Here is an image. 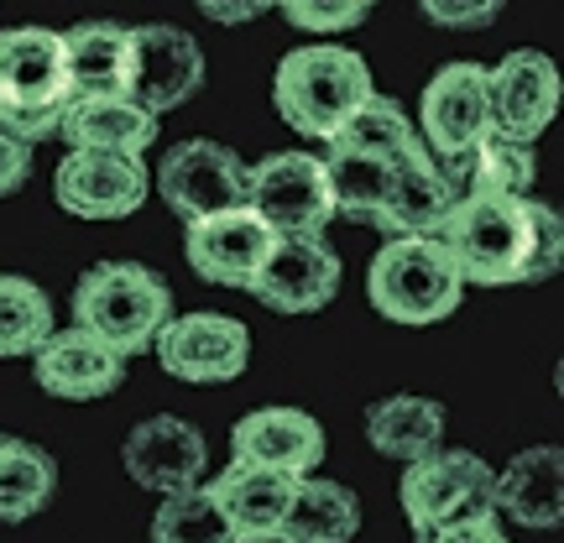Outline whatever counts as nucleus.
I'll return each instance as SVG.
<instances>
[{
    "instance_id": "nucleus-35",
    "label": "nucleus",
    "mask_w": 564,
    "mask_h": 543,
    "mask_svg": "<svg viewBox=\"0 0 564 543\" xmlns=\"http://www.w3.org/2000/svg\"><path fill=\"white\" fill-rule=\"evenodd\" d=\"M209 21H220V26H246V21L267 17L278 0H194Z\"/></svg>"
},
{
    "instance_id": "nucleus-5",
    "label": "nucleus",
    "mask_w": 564,
    "mask_h": 543,
    "mask_svg": "<svg viewBox=\"0 0 564 543\" xmlns=\"http://www.w3.org/2000/svg\"><path fill=\"white\" fill-rule=\"evenodd\" d=\"M173 319V287L141 262H95L74 282V324L116 345L121 356L152 350Z\"/></svg>"
},
{
    "instance_id": "nucleus-11",
    "label": "nucleus",
    "mask_w": 564,
    "mask_h": 543,
    "mask_svg": "<svg viewBox=\"0 0 564 543\" xmlns=\"http://www.w3.org/2000/svg\"><path fill=\"white\" fill-rule=\"evenodd\" d=\"M419 141L434 162L444 158H470L486 137V68L481 63H444L440 74L429 79L419 100Z\"/></svg>"
},
{
    "instance_id": "nucleus-34",
    "label": "nucleus",
    "mask_w": 564,
    "mask_h": 543,
    "mask_svg": "<svg viewBox=\"0 0 564 543\" xmlns=\"http://www.w3.org/2000/svg\"><path fill=\"white\" fill-rule=\"evenodd\" d=\"M26 178H32V146L0 131V199L21 194V188H26Z\"/></svg>"
},
{
    "instance_id": "nucleus-31",
    "label": "nucleus",
    "mask_w": 564,
    "mask_h": 543,
    "mask_svg": "<svg viewBox=\"0 0 564 543\" xmlns=\"http://www.w3.org/2000/svg\"><path fill=\"white\" fill-rule=\"evenodd\" d=\"M539 183V158L528 141L486 137L476 152V194H507V199H533Z\"/></svg>"
},
{
    "instance_id": "nucleus-20",
    "label": "nucleus",
    "mask_w": 564,
    "mask_h": 543,
    "mask_svg": "<svg viewBox=\"0 0 564 543\" xmlns=\"http://www.w3.org/2000/svg\"><path fill=\"white\" fill-rule=\"evenodd\" d=\"M455 209V194L444 188L440 167L429 162L423 141L398 162L392 173V188L382 199V215L371 220V230H382V241H403V236H440L444 220Z\"/></svg>"
},
{
    "instance_id": "nucleus-2",
    "label": "nucleus",
    "mask_w": 564,
    "mask_h": 543,
    "mask_svg": "<svg viewBox=\"0 0 564 543\" xmlns=\"http://www.w3.org/2000/svg\"><path fill=\"white\" fill-rule=\"evenodd\" d=\"M371 95H377V84H371L366 58L350 53V47H329V42L282 53L278 74H272V105H278V116L299 137H314V141L335 137Z\"/></svg>"
},
{
    "instance_id": "nucleus-37",
    "label": "nucleus",
    "mask_w": 564,
    "mask_h": 543,
    "mask_svg": "<svg viewBox=\"0 0 564 543\" xmlns=\"http://www.w3.org/2000/svg\"><path fill=\"white\" fill-rule=\"evenodd\" d=\"M278 6H282V0H278Z\"/></svg>"
},
{
    "instance_id": "nucleus-8",
    "label": "nucleus",
    "mask_w": 564,
    "mask_h": 543,
    "mask_svg": "<svg viewBox=\"0 0 564 543\" xmlns=\"http://www.w3.org/2000/svg\"><path fill=\"white\" fill-rule=\"evenodd\" d=\"M246 173L251 167L230 146H220V141H209V137H194L162 152L158 194L183 225H194V220H209V215H225V209H241Z\"/></svg>"
},
{
    "instance_id": "nucleus-9",
    "label": "nucleus",
    "mask_w": 564,
    "mask_h": 543,
    "mask_svg": "<svg viewBox=\"0 0 564 543\" xmlns=\"http://www.w3.org/2000/svg\"><path fill=\"white\" fill-rule=\"evenodd\" d=\"M204 89V47L178 26H131V58H126V100L147 116H167Z\"/></svg>"
},
{
    "instance_id": "nucleus-16",
    "label": "nucleus",
    "mask_w": 564,
    "mask_h": 543,
    "mask_svg": "<svg viewBox=\"0 0 564 543\" xmlns=\"http://www.w3.org/2000/svg\"><path fill=\"white\" fill-rule=\"evenodd\" d=\"M272 241H278V236L262 225V215L241 204V209H225V215H209V220L188 225L183 257H188V267H194L204 282L251 293V282L262 272Z\"/></svg>"
},
{
    "instance_id": "nucleus-1",
    "label": "nucleus",
    "mask_w": 564,
    "mask_h": 543,
    "mask_svg": "<svg viewBox=\"0 0 564 543\" xmlns=\"http://www.w3.org/2000/svg\"><path fill=\"white\" fill-rule=\"evenodd\" d=\"M440 241L460 267L465 287H518L560 272L564 225L544 199H507V194H470L449 209Z\"/></svg>"
},
{
    "instance_id": "nucleus-10",
    "label": "nucleus",
    "mask_w": 564,
    "mask_h": 543,
    "mask_svg": "<svg viewBox=\"0 0 564 543\" xmlns=\"http://www.w3.org/2000/svg\"><path fill=\"white\" fill-rule=\"evenodd\" d=\"M158 350V366L167 377L178 382H194V387H220V382H236L251 361V329L230 314H173L162 324V335L152 340Z\"/></svg>"
},
{
    "instance_id": "nucleus-26",
    "label": "nucleus",
    "mask_w": 564,
    "mask_h": 543,
    "mask_svg": "<svg viewBox=\"0 0 564 543\" xmlns=\"http://www.w3.org/2000/svg\"><path fill=\"white\" fill-rule=\"evenodd\" d=\"M403 158H371V152H350V146H329L324 152V178H329V199H335V215L356 225H371L382 215V199L392 188V173H398Z\"/></svg>"
},
{
    "instance_id": "nucleus-22",
    "label": "nucleus",
    "mask_w": 564,
    "mask_h": 543,
    "mask_svg": "<svg viewBox=\"0 0 564 543\" xmlns=\"http://www.w3.org/2000/svg\"><path fill=\"white\" fill-rule=\"evenodd\" d=\"M497 512L523 528H560L564 518V455L560 444H533L497 470Z\"/></svg>"
},
{
    "instance_id": "nucleus-18",
    "label": "nucleus",
    "mask_w": 564,
    "mask_h": 543,
    "mask_svg": "<svg viewBox=\"0 0 564 543\" xmlns=\"http://www.w3.org/2000/svg\"><path fill=\"white\" fill-rule=\"evenodd\" d=\"M230 455L282 476H314L324 465V423L303 408H257L230 428Z\"/></svg>"
},
{
    "instance_id": "nucleus-27",
    "label": "nucleus",
    "mask_w": 564,
    "mask_h": 543,
    "mask_svg": "<svg viewBox=\"0 0 564 543\" xmlns=\"http://www.w3.org/2000/svg\"><path fill=\"white\" fill-rule=\"evenodd\" d=\"M58 491V460L32 439L0 434V523H26Z\"/></svg>"
},
{
    "instance_id": "nucleus-13",
    "label": "nucleus",
    "mask_w": 564,
    "mask_h": 543,
    "mask_svg": "<svg viewBox=\"0 0 564 543\" xmlns=\"http://www.w3.org/2000/svg\"><path fill=\"white\" fill-rule=\"evenodd\" d=\"M152 194V173L141 158L121 152H68L53 178V199L79 220H126Z\"/></svg>"
},
{
    "instance_id": "nucleus-6",
    "label": "nucleus",
    "mask_w": 564,
    "mask_h": 543,
    "mask_svg": "<svg viewBox=\"0 0 564 543\" xmlns=\"http://www.w3.org/2000/svg\"><path fill=\"white\" fill-rule=\"evenodd\" d=\"M403 512L413 539H440L449 528L481 523V518H497V470L470 455V449H434L423 460L403 465Z\"/></svg>"
},
{
    "instance_id": "nucleus-28",
    "label": "nucleus",
    "mask_w": 564,
    "mask_h": 543,
    "mask_svg": "<svg viewBox=\"0 0 564 543\" xmlns=\"http://www.w3.org/2000/svg\"><path fill=\"white\" fill-rule=\"evenodd\" d=\"M47 335H53V298L32 278L0 272V361L37 356Z\"/></svg>"
},
{
    "instance_id": "nucleus-14",
    "label": "nucleus",
    "mask_w": 564,
    "mask_h": 543,
    "mask_svg": "<svg viewBox=\"0 0 564 543\" xmlns=\"http://www.w3.org/2000/svg\"><path fill=\"white\" fill-rule=\"evenodd\" d=\"M340 257L335 246H324V236H278L251 293L272 314H319L340 293Z\"/></svg>"
},
{
    "instance_id": "nucleus-29",
    "label": "nucleus",
    "mask_w": 564,
    "mask_h": 543,
    "mask_svg": "<svg viewBox=\"0 0 564 543\" xmlns=\"http://www.w3.org/2000/svg\"><path fill=\"white\" fill-rule=\"evenodd\" d=\"M329 146H350V152H371V158H408V152L419 146V131H413V121H408V110L398 100L371 95V100L329 137Z\"/></svg>"
},
{
    "instance_id": "nucleus-36",
    "label": "nucleus",
    "mask_w": 564,
    "mask_h": 543,
    "mask_svg": "<svg viewBox=\"0 0 564 543\" xmlns=\"http://www.w3.org/2000/svg\"><path fill=\"white\" fill-rule=\"evenodd\" d=\"M423 543H507L502 523L497 518H481V523H465V528H449L440 539H423Z\"/></svg>"
},
{
    "instance_id": "nucleus-23",
    "label": "nucleus",
    "mask_w": 564,
    "mask_h": 543,
    "mask_svg": "<svg viewBox=\"0 0 564 543\" xmlns=\"http://www.w3.org/2000/svg\"><path fill=\"white\" fill-rule=\"evenodd\" d=\"M444 428H449L444 408L434 398H419V392H392V398L366 408V439H371V449L398 465H413L423 455L444 449Z\"/></svg>"
},
{
    "instance_id": "nucleus-24",
    "label": "nucleus",
    "mask_w": 564,
    "mask_h": 543,
    "mask_svg": "<svg viewBox=\"0 0 564 543\" xmlns=\"http://www.w3.org/2000/svg\"><path fill=\"white\" fill-rule=\"evenodd\" d=\"M361 533V502L356 491L329 476H299L278 543H350Z\"/></svg>"
},
{
    "instance_id": "nucleus-3",
    "label": "nucleus",
    "mask_w": 564,
    "mask_h": 543,
    "mask_svg": "<svg viewBox=\"0 0 564 543\" xmlns=\"http://www.w3.org/2000/svg\"><path fill=\"white\" fill-rule=\"evenodd\" d=\"M68 100H74V89H68L58 32L53 26L0 32V131L26 146L58 137Z\"/></svg>"
},
{
    "instance_id": "nucleus-4",
    "label": "nucleus",
    "mask_w": 564,
    "mask_h": 543,
    "mask_svg": "<svg viewBox=\"0 0 564 543\" xmlns=\"http://www.w3.org/2000/svg\"><path fill=\"white\" fill-rule=\"evenodd\" d=\"M366 298L382 319L423 329L460 308L465 278L440 236H403V241H382V251L371 257Z\"/></svg>"
},
{
    "instance_id": "nucleus-32",
    "label": "nucleus",
    "mask_w": 564,
    "mask_h": 543,
    "mask_svg": "<svg viewBox=\"0 0 564 543\" xmlns=\"http://www.w3.org/2000/svg\"><path fill=\"white\" fill-rule=\"evenodd\" d=\"M377 11V0H282V17L303 32H350Z\"/></svg>"
},
{
    "instance_id": "nucleus-7",
    "label": "nucleus",
    "mask_w": 564,
    "mask_h": 543,
    "mask_svg": "<svg viewBox=\"0 0 564 543\" xmlns=\"http://www.w3.org/2000/svg\"><path fill=\"white\" fill-rule=\"evenodd\" d=\"M246 209H257L272 236H324L335 220L324 158L314 152H272L246 173Z\"/></svg>"
},
{
    "instance_id": "nucleus-21",
    "label": "nucleus",
    "mask_w": 564,
    "mask_h": 543,
    "mask_svg": "<svg viewBox=\"0 0 564 543\" xmlns=\"http://www.w3.org/2000/svg\"><path fill=\"white\" fill-rule=\"evenodd\" d=\"M58 137L74 152H121V158H141L158 141V116H147L141 105L126 95H74L63 110Z\"/></svg>"
},
{
    "instance_id": "nucleus-30",
    "label": "nucleus",
    "mask_w": 564,
    "mask_h": 543,
    "mask_svg": "<svg viewBox=\"0 0 564 543\" xmlns=\"http://www.w3.org/2000/svg\"><path fill=\"white\" fill-rule=\"evenodd\" d=\"M152 543H236V539H230L215 497L204 486H194V491H178V497H162L158 502Z\"/></svg>"
},
{
    "instance_id": "nucleus-15",
    "label": "nucleus",
    "mask_w": 564,
    "mask_h": 543,
    "mask_svg": "<svg viewBox=\"0 0 564 543\" xmlns=\"http://www.w3.org/2000/svg\"><path fill=\"white\" fill-rule=\"evenodd\" d=\"M121 465L141 491L178 497V491H194V486L204 481L209 449H204V434L194 423L173 419V413H158V419H141L137 428L126 434Z\"/></svg>"
},
{
    "instance_id": "nucleus-19",
    "label": "nucleus",
    "mask_w": 564,
    "mask_h": 543,
    "mask_svg": "<svg viewBox=\"0 0 564 543\" xmlns=\"http://www.w3.org/2000/svg\"><path fill=\"white\" fill-rule=\"evenodd\" d=\"M293 486H299V476L230 460L204 491L215 497L236 543H278V528L288 518V502H293Z\"/></svg>"
},
{
    "instance_id": "nucleus-12",
    "label": "nucleus",
    "mask_w": 564,
    "mask_h": 543,
    "mask_svg": "<svg viewBox=\"0 0 564 543\" xmlns=\"http://www.w3.org/2000/svg\"><path fill=\"white\" fill-rule=\"evenodd\" d=\"M554 110H560V68H554L549 53L518 47L497 68H486V121H491V137L533 146L549 131Z\"/></svg>"
},
{
    "instance_id": "nucleus-25",
    "label": "nucleus",
    "mask_w": 564,
    "mask_h": 543,
    "mask_svg": "<svg viewBox=\"0 0 564 543\" xmlns=\"http://www.w3.org/2000/svg\"><path fill=\"white\" fill-rule=\"evenodd\" d=\"M58 37L74 95H121L126 58H131V26H121V21H79Z\"/></svg>"
},
{
    "instance_id": "nucleus-17",
    "label": "nucleus",
    "mask_w": 564,
    "mask_h": 543,
    "mask_svg": "<svg viewBox=\"0 0 564 543\" xmlns=\"http://www.w3.org/2000/svg\"><path fill=\"white\" fill-rule=\"evenodd\" d=\"M32 371H37L42 392H53L63 403H95L126 382V356L74 324V329H53L42 340V350L32 356Z\"/></svg>"
},
{
    "instance_id": "nucleus-33",
    "label": "nucleus",
    "mask_w": 564,
    "mask_h": 543,
    "mask_svg": "<svg viewBox=\"0 0 564 543\" xmlns=\"http://www.w3.org/2000/svg\"><path fill=\"white\" fill-rule=\"evenodd\" d=\"M507 0H419V11L434 26H449V32H470V26H491L502 17Z\"/></svg>"
}]
</instances>
